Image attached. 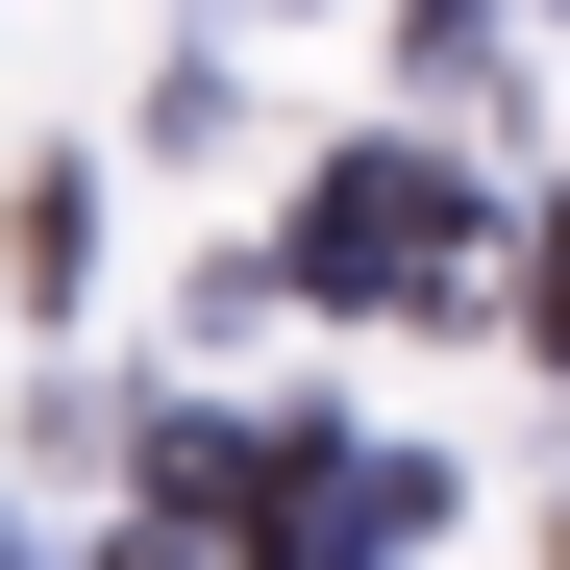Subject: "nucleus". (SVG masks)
Masks as SVG:
<instances>
[]
</instances>
